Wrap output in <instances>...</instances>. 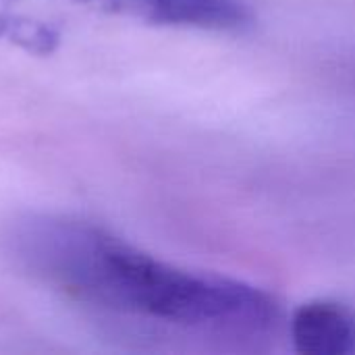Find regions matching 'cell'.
<instances>
[{
	"instance_id": "6da1fadb",
	"label": "cell",
	"mask_w": 355,
	"mask_h": 355,
	"mask_svg": "<svg viewBox=\"0 0 355 355\" xmlns=\"http://www.w3.org/2000/svg\"><path fill=\"white\" fill-rule=\"evenodd\" d=\"M10 264L79 302L193 329L260 333L279 318L258 287L166 264L85 220L23 214L2 231Z\"/></svg>"
},
{
	"instance_id": "7a4b0ae2",
	"label": "cell",
	"mask_w": 355,
	"mask_h": 355,
	"mask_svg": "<svg viewBox=\"0 0 355 355\" xmlns=\"http://www.w3.org/2000/svg\"><path fill=\"white\" fill-rule=\"evenodd\" d=\"M102 8L160 25L231 31L250 23L241 0H85Z\"/></svg>"
},
{
	"instance_id": "3957f363",
	"label": "cell",
	"mask_w": 355,
	"mask_h": 355,
	"mask_svg": "<svg viewBox=\"0 0 355 355\" xmlns=\"http://www.w3.org/2000/svg\"><path fill=\"white\" fill-rule=\"evenodd\" d=\"M291 339L304 355L354 354L355 314L335 302H308L291 318Z\"/></svg>"
}]
</instances>
